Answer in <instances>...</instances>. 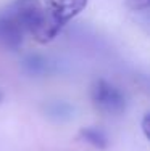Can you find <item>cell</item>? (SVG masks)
Returning a JSON list of instances; mask_svg holds the SVG:
<instances>
[{"mask_svg": "<svg viewBox=\"0 0 150 151\" xmlns=\"http://www.w3.org/2000/svg\"><path fill=\"white\" fill-rule=\"evenodd\" d=\"M141 127H142V132H144L145 138L150 142V111L144 114V117L141 121Z\"/></svg>", "mask_w": 150, "mask_h": 151, "instance_id": "9c48e42d", "label": "cell"}, {"mask_svg": "<svg viewBox=\"0 0 150 151\" xmlns=\"http://www.w3.org/2000/svg\"><path fill=\"white\" fill-rule=\"evenodd\" d=\"M87 2L89 0H44L45 12L53 29L60 34L73 18L84 12Z\"/></svg>", "mask_w": 150, "mask_h": 151, "instance_id": "3957f363", "label": "cell"}, {"mask_svg": "<svg viewBox=\"0 0 150 151\" xmlns=\"http://www.w3.org/2000/svg\"><path fill=\"white\" fill-rule=\"evenodd\" d=\"M79 137L84 140L86 143L92 145L97 150H105L108 146V137L103 130H100L97 127H84L79 132Z\"/></svg>", "mask_w": 150, "mask_h": 151, "instance_id": "5b68a950", "label": "cell"}, {"mask_svg": "<svg viewBox=\"0 0 150 151\" xmlns=\"http://www.w3.org/2000/svg\"><path fill=\"white\" fill-rule=\"evenodd\" d=\"M26 69L29 71V73L33 74H44L47 73V61H45L44 58H41V56H31V58H28L26 61Z\"/></svg>", "mask_w": 150, "mask_h": 151, "instance_id": "8992f818", "label": "cell"}, {"mask_svg": "<svg viewBox=\"0 0 150 151\" xmlns=\"http://www.w3.org/2000/svg\"><path fill=\"white\" fill-rule=\"evenodd\" d=\"M70 113V106L65 105V103H58V105H52L50 106V114H53V116H63V114H66Z\"/></svg>", "mask_w": 150, "mask_h": 151, "instance_id": "ba28073f", "label": "cell"}, {"mask_svg": "<svg viewBox=\"0 0 150 151\" xmlns=\"http://www.w3.org/2000/svg\"><path fill=\"white\" fill-rule=\"evenodd\" d=\"M3 12L41 44H47L58 35L50 24L42 0H13Z\"/></svg>", "mask_w": 150, "mask_h": 151, "instance_id": "6da1fadb", "label": "cell"}, {"mask_svg": "<svg viewBox=\"0 0 150 151\" xmlns=\"http://www.w3.org/2000/svg\"><path fill=\"white\" fill-rule=\"evenodd\" d=\"M91 100L100 113L108 114V116H120L128 108L124 92L105 79H97L92 84Z\"/></svg>", "mask_w": 150, "mask_h": 151, "instance_id": "7a4b0ae2", "label": "cell"}, {"mask_svg": "<svg viewBox=\"0 0 150 151\" xmlns=\"http://www.w3.org/2000/svg\"><path fill=\"white\" fill-rule=\"evenodd\" d=\"M26 31L8 16L5 12H0V45L8 50H18L23 45Z\"/></svg>", "mask_w": 150, "mask_h": 151, "instance_id": "277c9868", "label": "cell"}, {"mask_svg": "<svg viewBox=\"0 0 150 151\" xmlns=\"http://www.w3.org/2000/svg\"><path fill=\"white\" fill-rule=\"evenodd\" d=\"M126 5L134 12H142L150 8V0H126Z\"/></svg>", "mask_w": 150, "mask_h": 151, "instance_id": "52a82bcc", "label": "cell"}]
</instances>
